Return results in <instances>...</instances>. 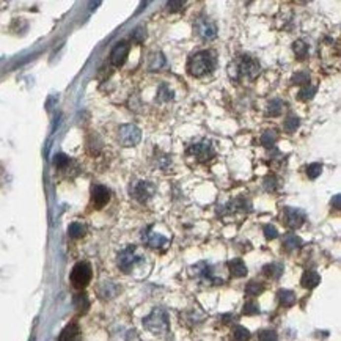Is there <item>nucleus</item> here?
Returning a JSON list of instances; mask_svg holds the SVG:
<instances>
[{
	"instance_id": "2",
	"label": "nucleus",
	"mask_w": 341,
	"mask_h": 341,
	"mask_svg": "<svg viewBox=\"0 0 341 341\" xmlns=\"http://www.w3.org/2000/svg\"><path fill=\"white\" fill-rule=\"evenodd\" d=\"M143 327L154 335L169 334L170 316H169L167 310L162 308V307H156V308L149 313L146 318H143Z\"/></svg>"
},
{
	"instance_id": "16",
	"label": "nucleus",
	"mask_w": 341,
	"mask_h": 341,
	"mask_svg": "<svg viewBox=\"0 0 341 341\" xmlns=\"http://www.w3.org/2000/svg\"><path fill=\"white\" fill-rule=\"evenodd\" d=\"M302 286L307 288V289H313L316 288L319 283H321V277H319V273L318 272H314V271H307L304 275H302Z\"/></svg>"
},
{
	"instance_id": "1",
	"label": "nucleus",
	"mask_w": 341,
	"mask_h": 341,
	"mask_svg": "<svg viewBox=\"0 0 341 341\" xmlns=\"http://www.w3.org/2000/svg\"><path fill=\"white\" fill-rule=\"evenodd\" d=\"M215 68V57L209 51L197 52L189 58L187 69L189 74L194 77H203L206 74H211Z\"/></svg>"
},
{
	"instance_id": "28",
	"label": "nucleus",
	"mask_w": 341,
	"mask_h": 341,
	"mask_svg": "<svg viewBox=\"0 0 341 341\" xmlns=\"http://www.w3.org/2000/svg\"><path fill=\"white\" fill-rule=\"evenodd\" d=\"M299 124H301V121H299V118L297 116H289V118L285 121V124H283V128L286 129V132H294L297 128H299Z\"/></svg>"
},
{
	"instance_id": "34",
	"label": "nucleus",
	"mask_w": 341,
	"mask_h": 341,
	"mask_svg": "<svg viewBox=\"0 0 341 341\" xmlns=\"http://www.w3.org/2000/svg\"><path fill=\"white\" fill-rule=\"evenodd\" d=\"M264 236H266V239L272 240V239H275L278 236V231L273 225H264Z\"/></svg>"
},
{
	"instance_id": "5",
	"label": "nucleus",
	"mask_w": 341,
	"mask_h": 341,
	"mask_svg": "<svg viewBox=\"0 0 341 341\" xmlns=\"http://www.w3.org/2000/svg\"><path fill=\"white\" fill-rule=\"evenodd\" d=\"M91 277H93V271H91V266L88 263H77L71 271V283L77 289H84L88 286Z\"/></svg>"
},
{
	"instance_id": "41",
	"label": "nucleus",
	"mask_w": 341,
	"mask_h": 341,
	"mask_svg": "<svg viewBox=\"0 0 341 341\" xmlns=\"http://www.w3.org/2000/svg\"><path fill=\"white\" fill-rule=\"evenodd\" d=\"M149 2H151V0H143L142 5H140V10H143V8H146V6L149 5Z\"/></svg>"
},
{
	"instance_id": "12",
	"label": "nucleus",
	"mask_w": 341,
	"mask_h": 341,
	"mask_svg": "<svg viewBox=\"0 0 341 341\" xmlns=\"http://www.w3.org/2000/svg\"><path fill=\"white\" fill-rule=\"evenodd\" d=\"M91 200H93V205L96 206V209H101L104 207L110 200V190L104 187V186H95L91 190Z\"/></svg>"
},
{
	"instance_id": "22",
	"label": "nucleus",
	"mask_w": 341,
	"mask_h": 341,
	"mask_svg": "<svg viewBox=\"0 0 341 341\" xmlns=\"http://www.w3.org/2000/svg\"><path fill=\"white\" fill-rule=\"evenodd\" d=\"M85 231H87L85 225H82L80 222H74V223H71L69 228H68V235H69L71 238H74V239H77V238L84 236Z\"/></svg>"
},
{
	"instance_id": "9",
	"label": "nucleus",
	"mask_w": 341,
	"mask_h": 341,
	"mask_svg": "<svg viewBox=\"0 0 341 341\" xmlns=\"http://www.w3.org/2000/svg\"><path fill=\"white\" fill-rule=\"evenodd\" d=\"M283 217H285V223L289 228H299L302 227V223L305 222V212L297 209V207H285L283 211Z\"/></svg>"
},
{
	"instance_id": "24",
	"label": "nucleus",
	"mask_w": 341,
	"mask_h": 341,
	"mask_svg": "<svg viewBox=\"0 0 341 341\" xmlns=\"http://www.w3.org/2000/svg\"><path fill=\"white\" fill-rule=\"evenodd\" d=\"M277 134H275V131H266L264 134L261 136V143L266 146V148H271L275 145L277 142Z\"/></svg>"
},
{
	"instance_id": "30",
	"label": "nucleus",
	"mask_w": 341,
	"mask_h": 341,
	"mask_svg": "<svg viewBox=\"0 0 341 341\" xmlns=\"http://www.w3.org/2000/svg\"><path fill=\"white\" fill-rule=\"evenodd\" d=\"M233 337H235V340H248L250 338V332L242 326H238L235 332H233Z\"/></svg>"
},
{
	"instance_id": "14",
	"label": "nucleus",
	"mask_w": 341,
	"mask_h": 341,
	"mask_svg": "<svg viewBox=\"0 0 341 341\" xmlns=\"http://www.w3.org/2000/svg\"><path fill=\"white\" fill-rule=\"evenodd\" d=\"M143 239L146 240V244L149 247H153V248H157V247H164V245H167L169 244V239L159 235V233H153V231H146L145 235H143Z\"/></svg>"
},
{
	"instance_id": "10",
	"label": "nucleus",
	"mask_w": 341,
	"mask_h": 341,
	"mask_svg": "<svg viewBox=\"0 0 341 341\" xmlns=\"http://www.w3.org/2000/svg\"><path fill=\"white\" fill-rule=\"evenodd\" d=\"M195 27H197V33L203 39H212V38H215V35H217V27H215V24L211 22L209 19H206V18H200L197 21Z\"/></svg>"
},
{
	"instance_id": "6",
	"label": "nucleus",
	"mask_w": 341,
	"mask_h": 341,
	"mask_svg": "<svg viewBox=\"0 0 341 341\" xmlns=\"http://www.w3.org/2000/svg\"><path fill=\"white\" fill-rule=\"evenodd\" d=\"M118 138L123 146H136L142 140V132L134 124H123L118 131Z\"/></svg>"
},
{
	"instance_id": "7",
	"label": "nucleus",
	"mask_w": 341,
	"mask_h": 341,
	"mask_svg": "<svg viewBox=\"0 0 341 341\" xmlns=\"http://www.w3.org/2000/svg\"><path fill=\"white\" fill-rule=\"evenodd\" d=\"M154 192H156V187L149 181H138L134 184V189H132V195L140 203H146L154 195Z\"/></svg>"
},
{
	"instance_id": "37",
	"label": "nucleus",
	"mask_w": 341,
	"mask_h": 341,
	"mask_svg": "<svg viewBox=\"0 0 341 341\" xmlns=\"http://www.w3.org/2000/svg\"><path fill=\"white\" fill-rule=\"evenodd\" d=\"M132 38H134L137 43H142V41L146 38V32H145V29H142V27H138L136 32H134V35H132Z\"/></svg>"
},
{
	"instance_id": "31",
	"label": "nucleus",
	"mask_w": 341,
	"mask_h": 341,
	"mask_svg": "<svg viewBox=\"0 0 341 341\" xmlns=\"http://www.w3.org/2000/svg\"><path fill=\"white\" fill-rule=\"evenodd\" d=\"M184 5H186V0H169L167 10H169L170 13H176V11H179Z\"/></svg>"
},
{
	"instance_id": "38",
	"label": "nucleus",
	"mask_w": 341,
	"mask_h": 341,
	"mask_svg": "<svg viewBox=\"0 0 341 341\" xmlns=\"http://www.w3.org/2000/svg\"><path fill=\"white\" fill-rule=\"evenodd\" d=\"M258 338L260 340H277V334L272 330H263V332H260Z\"/></svg>"
},
{
	"instance_id": "23",
	"label": "nucleus",
	"mask_w": 341,
	"mask_h": 341,
	"mask_svg": "<svg viewBox=\"0 0 341 341\" xmlns=\"http://www.w3.org/2000/svg\"><path fill=\"white\" fill-rule=\"evenodd\" d=\"M170 99H173L171 88L167 84H162L159 87V91H157V101H159V102H167V101H170Z\"/></svg>"
},
{
	"instance_id": "17",
	"label": "nucleus",
	"mask_w": 341,
	"mask_h": 341,
	"mask_svg": "<svg viewBox=\"0 0 341 341\" xmlns=\"http://www.w3.org/2000/svg\"><path fill=\"white\" fill-rule=\"evenodd\" d=\"M283 245L286 250H296V248H301L302 247V239L293 235V233H289V235H286L283 238Z\"/></svg>"
},
{
	"instance_id": "19",
	"label": "nucleus",
	"mask_w": 341,
	"mask_h": 341,
	"mask_svg": "<svg viewBox=\"0 0 341 341\" xmlns=\"http://www.w3.org/2000/svg\"><path fill=\"white\" fill-rule=\"evenodd\" d=\"M264 273L268 277L271 278H278L281 275V272H283V266L281 264H275V263H272V264H266L264 268H263Z\"/></svg>"
},
{
	"instance_id": "4",
	"label": "nucleus",
	"mask_w": 341,
	"mask_h": 341,
	"mask_svg": "<svg viewBox=\"0 0 341 341\" xmlns=\"http://www.w3.org/2000/svg\"><path fill=\"white\" fill-rule=\"evenodd\" d=\"M236 72L235 76H240V77H247V79H255L258 74H260V63H258L255 58H252L250 55H242L239 60L235 63Z\"/></svg>"
},
{
	"instance_id": "32",
	"label": "nucleus",
	"mask_w": 341,
	"mask_h": 341,
	"mask_svg": "<svg viewBox=\"0 0 341 341\" xmlns=\"http://www.w3.org/2000/svg\"><path fill=\"white\" fill-rule=\"evenodd\" d=\"M293 84L297 85H308L310 84V76L305 72H297L296 76L293 77Z\"/></svg>"
},
{
	"instance_id": "20",
	"label": "nucleus",
	"mask_w": 341,
	"mask_h": 341,
	"mask_svg": "<svg viewBox=\"0 0 341 341\" xmlns=\"http://www.w3.org/2000/svg\"><path fill=\"white\" fill-rule=\"evenodd\" d=\"M278 301L289 307V305H293L296 302V294L293 293V291H289V289H280L278 291Z\"/></svg>"
},
{
	"instance_id": "29",
	"label": "nucleus",
	"mask_w": 341,
	"mask_h": 341,
	"mask_svg": "<svg viewBox=\"0 0 341 341\" xmlns=\"http://www.w3.org/2000/svg\"><path fill=\"white\" fill-rule=\"evenodd\" d=\"M314 93H316V88L307 85L304 90L299 91V99H301V101H308V99H311L314 96Z\"/></svg>"
},
{
	"instance_id": "35",
	"label": "nucleus",
	"mask_w": 341,
	"mask_h": 341,
	"mask_svg": "<svg viewBox=\"0 0 341 341\" xmlns=\"http://www.w3.org/2000/svg\"><path fill=\"white\" fill-rule=\"evenodd\" d=\"M260 313V308H258V305L253 304V302H248L244 305V314L247 316H252V314H258Z\"/></svg>"
},
{
	"instance_id": "27",
	"label": "nucleus",
	"mask_w": 341,
	"mask_h": 341,
	"mask_svg": "<svg viewBox=\"0 0 341 341\" xmlns=\"http://www.w3.org/2000/svg\"><path fill=\"white\" fill-rule=\"evenodd\" d=\"M321 171H322V165L318 164V162L310 164L308 167H307V174H308L310 179H316L321 174Z\"/></svg>"
},
{
	"instance_id": "33",
	"label": "nucleus",
	"mask_w": 341,
	"mask_h": 341,
	"mask_svg": "<svg viewBox=\"0 0 341 341\" xmlns=\"http://www.w3.org/2000/svg\"><path fill=\"white\" fill-rule=\"evenodd\" d=\"M74 302H76V307H77V308L79 310H87L88 308V301H87V296L85 294H77L76 296V301H74Z\"/></svg>"
},
{
	"instance_id": "40",
	"label": "nucleus",
	"mask_w": 341,
	"mask_h": 341,
	"mask_svg": "<svg viewBox=\"0 0 341 341\" xmlns=\"http://www.w3.org/2000/svg\"><path fill=\"white\" fill-rule=\"evenodd\" d=\"M99 2H101V0H93V3L90 5V10H95V8L99 5Z\"/></svg>"
},
{
	"instance_id": "8",
	"label": "nucleus",
	"mask_w": 341,
	"mask_h": 341,
	"mask_svg": "<svg viewBox=\"0 0 341 341\" xmlns=\"http://www.w3.org/2000/svg\"><path fill=\"white\" fill-rule=\"evenodd\" d=\"M187 153L195 156L198 161H207V159H211V157H214V154H215L214 146L209 140H203V142H200L197 145H192L189 148Z\"/></svg>"
},
{
	"instance_id": "21",
	"label": "nucleus",
	"mask_w": 341,
	"mask_h": 341,
	"mask_svg": "<svg viewBox=\"0 0 341 341\" xmlns=\"http://www.w3.org/2000/svg\"><path fill=\"white\" fill-rule=\"evenodd\" d=\"M293 51H294V54H296L297 58L304 60V58L308 55V44L304 43L302 39H299V41H296V43L293 44Z\"/></svg>"
},
{
	"instance_id": "26",
	"label": "nucleus",
	"mask_w": 341,
	"mask_h": 341,
	"mask_svg": "<svg viewBox=\"0 0 341 341\" xmlns=\"http://www.w3.org/2000/svg\"><path fill=\"white\" fill-rule=\"evenodd\" d=\"M268 112L272 116H278L281 112H283V102H281L280 99H273V101H271V104H269Z\"/></svg>"
},
{
	"instance_id": "25",
	"label": "nucleus",
	"mask_w": 341,
	"mask_h": 341,
	"mask_svg": "<svg viewBox=\"0 0 341 341\" xmlns=\"http://www.w3.org/2000/svg\"><path fill=\"white\" fill-rule=\"evenodd\" d=\"M263 291H264L263 285H258L256 281H250V283H248V285L245 286V294L250 296V297H255V296H258V294H261Z\"/></svg>"
},
{
	"instance_id": "36",
	"label": "nucleus",
	"mask_w": 341,
	"mask_h": 341,
	"mask_svg": "<svg viewBox=\"0 0 341 341\" xmlns=\"http://www.w3.org/2000/svg\"><path fill=\"white\" fill-rule=\"evenodd\" d=\"M54 164L57 165V167H65L66 164H68V156H65V154H57L55 156V159H54Z\"/></svg>"
},
{
	"instance_id": "39",
	"label": "nucleus",
	"mask_w": 341,
	"mask_h": 341,
	"mask_svg": "<svg viewBox=\"0 0 341 341\" xmlns=\"http://www.w3.org/2000/svg\"><path fill=\"white\" fill-rule=\"evenodd\" d=\"M340 202H341V195L340 194H337L334 198H332V206H334L335 207V209H340Z\"/></svg>"
},
{
	"instance_id": "13",
	"label": "nucleus",
	"mask_w": 341,
	"mask_h": 341,
	"mask_svg": "<svg viewBox=\"0 0 341 341\" xmlns=\"http://www.w3.org/2000/svg\"><path fill=\"white\" fill-rule=\"evenodd\" d=\"M194 269H197V275L202 277L205 281H211V283L214 285H220L222 283V277H214V272H212V268L207 263H200L197 264Z\"/></svg>"
},
{
	"instance_id": "18",
	"label": "nucleus",
	"mask_w": 341,
	"mask_h": 341,
	"mask_svg": "<svg viewBox=\"0 0 341 341\" xmlns=\"http://www.w3.org/2000/svg\"><path fill=\"white\" fill-rule=\"evenodd\" d=\"M77 334H79V327H77V324L76 322H71L69 326H66L62 332V335L58 337V340H74V338H77Z\"/></svg>"
},
{
	"instance_id": "15",
	"label": "nucleus",
	"mask_w": 341,
	"mask_h": 341,
	"mask_svg": "<svg viewBox=\"0 0 341 341\" xmlns=\"http://www.w3.org/2000/svg\"><path fill=\"white\" fill-rule=\"evenodd\" d=\"M230 272H231V275L233 277H236V278H240V277H245L247 275V266L245 263L240 260V258H235V260H231L230 261Z\"/></svg>"
},
{
	"instance_id": "3",
	"label": "nucleus",
	"mask_w": 341,
	"mask_h": 341,
	"mask_svg": "<svg viewBox=\"0 0 341 341\" xmlns=\"http://www.w3.org/2000/svg\"><path fill=\"white\" fill-rule=\"evenodd\" d=\"M142 261H143V256L138 253V250H137L136 245H129V247H126V248H124V250H121L120 255H118V268H120L124 273H129L138 263H142Z\"/></svg>"
},
{
	"instance_id": "11",
	"label": "nucleus",
	"mask_w": 341,
	"mask_h": 341,
	"mask_svg": "<svg viewBox=\"0 0 341 341\" xmlns=\"http://www.w3.org/2000/svg\"><path fill=\"white\" fill-rule=\"evenodd\" d=\"M128 54H129V44L126 43V41H121V43H118L112 49V54H110L112 65L113 66H123L124 62H126V58H128Z\"/></svg>"
}]
</instances>
